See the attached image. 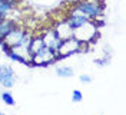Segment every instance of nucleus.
Instances as JSON below:
<instances>
[{"instance_id": "obj_1", "label": "nucleus", "mask_w": 126, "mask_h": 115, "mask_svg": "<svg viewBox=\"0 0 126 115\" xmlns=\"http://www.w3.org/2000/svg\"><path fill=\"white\" fill-rule=\"evenodd\" d=\"M73 38L78 39L79 42H87L92 46L100 39V30L97 29L93 20H87L82 26L73 29Z\"/></svg>"}, {"instance_id": "obj_2", "label": "nucleus", "mask_w": 126, "mask_h": 115, "mask_svg": "<svg viewBox=\"0 0 126 115\" xmlns=\"http://www.w3.org/2000/svg\"><path fill=\"white\" fill-rule=\"evenodd\" d=\"M53 63H56V52L49 49L47 46L42 47L39 52L30 55L32 68H46Z\"/></svg>"}, {"instance_id": "obj_3", "label": "nucleus", "mask_w": 126, "mask_h": 115, "mask_svg": "<svg viewBox=\"0 0 126 115\" xmlns=\"http://www.w3.org/2000/svg\"><path fill=\"white\" fill-rule=\"evenodd\" d=\"M80 53V42L78 39H75L73 36L69 39L62 40V43L59 46V49L56 50V62L63 61L66 58H69L72 55Z\"/></svg>"}, {"instance_id": "obj_4", "label": "nucleus", "mask_w": 126, "mask_h": 115, "mask_svg": "<svg viewBox=\"0 0 126 115\" xmlns=\"http://www.w3.org/2000/svg\"><path fill=\"white\" fill-rule=\"evenodd\" d=\"M17 82V78L13 68H10L7 65H0V85L6 89L13 88Z\"/></svg>"}, {"instance_id": "obj_5", "label": "nucleus", "mask_w": 126, "mask_h": 115, "mask_svg": "<svg viewBox=\"0 0 126 115\" xmlns=\"http://www.w3.org/2000/svg\"><path fill=\"white\" fill-rule=\"evenodd\" d=\"M27 33V30H26V27H23V26H19V24H16L15 27L12 29V30L9 32L7 35L3 38V42L6 43L7 46H15L17 45L22 39L24 38V35Z\"/></svg>"}, {"instance_id": "obj_6", "label": "nucleus", "mask_w": 126, "mask_h": 115, "mask_svg": "<svg viewBox=\"0 0 126 115\" xmlns=\"http://www.w3.org/2000/svg\"><path fill=\"white\" fill-rule=\"evenodd\" d=\"M40 36H42V39H43L45 46H47L49 49H52V50H55V52L59 49V46H60V43H62V39L56 35V32L53 30V27L45 30Z\"/></svg>"}, {"instance_id": "obj_7", "label": "nucleus", "mask_w": 126, "mask_h": 115, "mask_svg": "<svg viewBox=\"0 0 126 115\" xmlns=\"http://www.w3.org/2000/svg\"><path fill=\"white\" fill-rule=\"evenodd\" d=\"M53 30L56 32V35L59 38L64 40V39H69L73 36V29L70 27V24L66 22V20H60V22H56L53 24Z\"/></svg>"}, {"instance_id": "obj_8", "label": "nucleus", "mask_w": 126, "mask_h": 115, "mask_svg": "<svg viewBox=\"0 0 126 115\" xmlns=\"http://www.w3.org/2000/svg\"><path fill=\"white\" fill-rule=\"evenodd\" d=\"M17 0H0V22L7 19L9 15L16 10Z\"/></svg>"}, {"instance_id": "obj_9", "label": "nucleus", "mask_w": 126, "mask_h": 115, "mask_svg": "<svg viewBox=\"0 0 126 115\" xmlns=\"http://www.w3.org/2000/svg\"><path fill=\"white\" fill-rule=\"evenodd\" d=\"M87 20H90V19H87L86 16H80V15H67V17H66V22L70 24L72 29H76L79 26H82Z\"/></svg>"}, {"instance_id": "obj_10", "label": "nucleus", "mask_w": 126, "mask_h": 115, "mask_svg": "<svg viewBox=\"0 0 126 115\" xmlns=\"http://www.w3.org/2000/svg\"><path fill=\"white\" fill-rule=\"evenodd\" d=\"M56 75L59 78H63V79H66V78H72L75 75V69L72 68V66H67V65H63V66H57L55 69Z\"/></svg>"}, {"instance_id": "obj_11", "label": "nucleus", "mask_w": 126, "mask_h": 115, "mask_svg": "<svg viewBox=\"0 0 126 115\" xmlns=\"http://www.w3.org/2000/svg\"><path fill=\"white\" fill-rule=\"evenodd\" d=\"M42 47H45V43H43V39L40 35L37 36H32V40H30V55L36 53V52H39Z\"/></svg>"}, {"instance_id": "obj_12", "label": "nucleus", "mask_w": 126, "mask_h": 115, "mask_svg": "<svg viewBox=\"0 0 126 115\" xmlns=\"http://www.w3.org/2000/svg\"><path fill=\"white\" fill-rule=\"evenodd\" d=\"M0 98H1V101L6 104V105H9V107H15L16 105V99L15 96L10 93L9 91H3L0 92Z\"/></svg>"}, {"instance_id": "obj_13", "label": "nucleus", "mask_w": 126, "mask_h": 115, "mask_svg": "<svg viewBox=\"0 0 126 115\" xmlns=\"http://www.w3.org/2000/svg\"><path fill=\"white\" fill-rule=\"evenodd\" d=\"M83 101V95H82V92L79 91V89H75V91L72 92V102H82Z\"/></svg>"}, {"instance_id": "obj_14", "label": "nucleus", "mask_w": 126, "mask_h": 115, "mask_svg": "<svg viewBox=\"0 0 126 115\" xmlns=\"http://www.w3.org/2000/svg\"><path fill=\"white\" fill-rule=\"evenodd\" d=\"M109 62H110V55H106V58L103 56L102 59H94L93 63L97 65V66H105V65H108Z\"/></svg>"}, {"instance_id": "obj_15", "label": "nucleus", "mask_w": 126, "mask_h": 115, "mask_svg": "<svg viewBox=\"0 0 126 115\" xmlns=\"http://www.w3.org/2000/svg\"><path fill=\"white\" fill-rule=\"evenodd\" d=\"M79 81H80L82 84L87 85V84H90V82H92V76H90V75H87V73H83V75H80Z\"/></svg>"}, {"instance_id": "obj_16", "label": "nucleus", "mask_w": 126, "mask_h": 115, "mask_svg": "<svg viewBox=\"0 0 126 115\" xmlns=\"http://www.w3.org/2000/svg\"><path fill=\"white\" fill-rule=\"evenodd\" d=\"M0 91H1V89H0Z\"/></svg>"}]
</instances>
